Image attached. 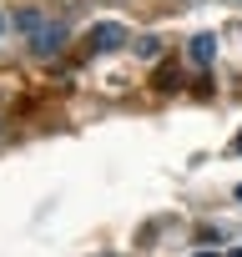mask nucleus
<instances>
[{"instance_id": "obj_10", "label": "nucleus", "mask_w": 242, "mask_h": 257, "mask_svg": "<svg viewBox=\"0 0 242 257\" xmlns=\"http://www.w3.org/2000/svg\"><path fill=\"white\" fill-rule=\"evenodd\" d=\"M237 6H242V0H237Z\"/></svg>"}, {"instance_id": "obj_8", "label": "nucleus", "mask_w": 242, "mask_h": 257, "mask_svg": "<svg viewBox=\"0 0 242 257\" xmlns=\"http://www.w3.org/2000/svg\"><path fill=\"white\" fill-rule=\"evenodd\" d=\"M237 202H242V187H237Z\"/></svg>"}, {"instance_id": "obj_7", "label": "nucleus", "mask_w": 242, "mask_h": 257, "mask_svg": "<svg viewBox=\"0 0 242 257\" xmlns=\"http://www.w3.org/2000/svg\"><path fill=\"white\" fill-rule=\"evenodd\" d=\"M232 152H242V132H237V142H232Z\"/></svg>"}, {"instance_id": "obj_4", "label": "nucleus", "mask_w": 242, "mask_h": 257, "mask_svg": "<svg viewBox=\"0 0 242 257\" xmlns=\"http://www.w3.org/2000/svg\"><path fill=\"white\" fill-rule=\"evenodd\" d=\"M187 56H192L197 66H212V56H217V36H192V46H187Z\"/></svg>"}, {"instance_id": "obj_9", "label": "nucleus", "mask_w": 242, "mask_h": 257, "mask_svg": "<svg viewBox=\"0 0 242 257\" xmlns=\"http://www.w3.org/2000/svg\"><path fill=\"white\" fill-rule=\"evenodd\" d=\"M227 257H242V252H227Z\"/></svg>"}, {"instance_id": "obj_5", "label": "nucleus", "mask_w": 242, "mask_h": 257, "mask_svg": "<svg viewBox=\"0 0 242 257\" xmlns=\"http://www.w3.org/2000/svg\"><path fill=\"white\" fill-rule=\"evenodd\" d=\"M157 51H162V41H157V36H142V41H137V56H147V61H152Z\"/></svg>"}, {"instance_id": "obj_2", "label": "nucleus", "mask_w": 242, "mask_h": 257, "mask_svg": "<svg viewBox=\"0 0 242 257\" xmlns=\"http://www.w3.org/2000/svg\"><path fill=\"white\" fill-rule=\"evenodd\" d=\"M61 46H66V26H61V21H46V26L36 31V41H31V51H36L41 61L61 56Z\"/></svg>"}, {"instance_id": "obj_1", "label": "nucleus", "mask_w": 242, "mask_h": 257, "mask_svg": "<svg viewBox=\"0 0 242 257\" xmlns=\"http://www.w3.org/2000/svg\"><path fill=\"white\" fill-rule=\"evenodd\" d=\"M132 36H127V26L121 21H96L91 26V51H121Z\"/></svg>"}, {"instance_id": "obj_6", "label": "nucleus", "mask_w": 242, "mask_h": 257, "mask_svg": "<svg viewBox=\"0 0 242 257\" xmlns=\"http://www.w3.org/2000/svg\"><path fill=\"white\" fill-rule=\"evenodd\" d=\"M6 31H11V21H6V16H0V36H6Z\"/></svg>"}, {"instance_id": "obj_11", "label": "nucleus", "mask_w": 242, "mask_h": 257, "mask_svg": "<svg viewBox=\"0 0 242 257\" xmlns=\"http://www.w3.org/2000/svg\"><path fill=\"white\" fill-rule=\"evenodd\" d=\"M192 6H197V0H192Z\"/></svg>"}, {"instance_id": "obj_3", "label": "nucleus", "mask_w": 242, "mask_h": 257, "mask_svg": "<svg viewBox=\"0 0 242 257\" xmlns=\"http://www.w3.org/2000/svg\"><path fill=\"white\" fill-rule=\"evenodd\" d=\"M11 26H16V31H21V36H26V41H36V31H41V26H46V16H41V11H31V6H26V11H16V16H11Z\"/></svg>"}]
</instances>
